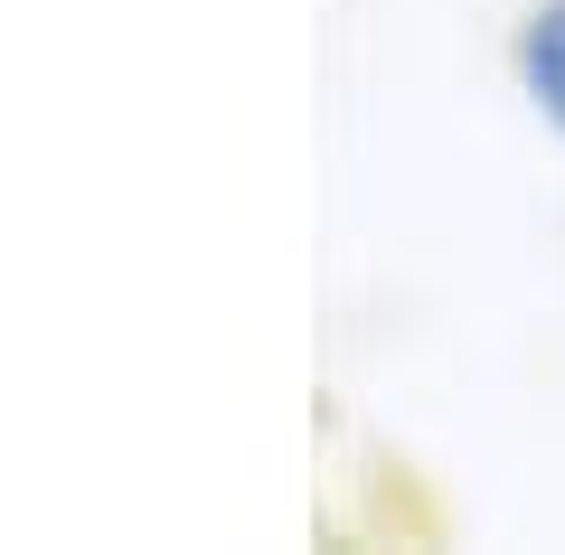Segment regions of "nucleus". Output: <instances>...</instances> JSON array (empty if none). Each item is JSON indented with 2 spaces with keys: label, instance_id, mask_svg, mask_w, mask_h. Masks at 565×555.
Masks as SVG:
<instances>
[{
  "label": "nucleus",
  "instance_id": "1",
  "mask_svg": "<svg viewBox=\"0 0 565 555\" xmlns=\"http://www.w3.org/2000/svg\"><path fill=\"white\" fill-rule=\"evenodd\" d=\"M519 85L537 95V114L565 132V0H537L519 29Z\"/></svg>",
  "mask_w": 565,
  "mask_h": 555
}]
</instances>
